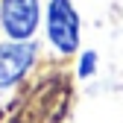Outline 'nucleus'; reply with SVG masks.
Instances as JSON below:
<instances>
[{"mask_svg":"<svg viewBox=\"0 0 123 123\" xmlns=\"http://www.w3.org/2000/svg\"><path fill=\"white\" fill-rule=\"evenodd\" d=\"M47 38L62 56L76 53V47H79V15L70 6V0H50V6H47Z\"/></svg>","mask_w":123,"mask_h":123,"instance_id":"1","label":"nucleus"},{"mask_svg":"<svg viewBox=\"0 0 123 123\" xmlns=\"http://www.w3.org/2000/svg\"><path fill=\"white\" fill-rule=\"evenodd\" d=\"M41 24V0H0V26L9 41H29Z\"/></svg>","mask_w":123,"mask_h":123,"instance_id":"2","label":"nucleus"},{"mask_svg":"<svg viewBox=\"0 0 123 123\" xmlns=\"http://www.w3.org/2000/svg\"><path fill=\"white\" fill-rule=\"evenodd\" d=\"M35 44L29 41H6L0 44V88H9L32 68Z\"/></svg>","mask_w":123,"mask_h":123,"instance_id":"3","label":"nucleus"},{"mask_svg":"<svg viewBox=\"0 0 123 123\" xmlns=\"http://www.w3.org/2000/svg\"><path fill=\"white\" fill-rule=\"evenodd\" d=\"M94 68H97V53H94V50L82 53V59H79V76H91Z\"/></svg>","mask_w":123,"mask_h":123,"instance_id":"4","label":"nucleus"}]
</instances>
